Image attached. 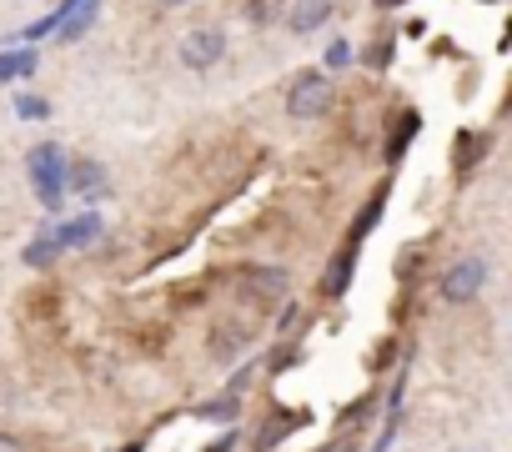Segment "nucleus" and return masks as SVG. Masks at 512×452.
I'll use <instances>...</instances> for the list:
<instances>
[{
    "instance_id": "nucleus-1",
    "label": "nucleus",
    "mask_w": 512,
    "mask_h": 452,
    "mask_svg": "<svg viewBox=\"0 0 512 452\" xmlns=\"http://www.w3.org/2000/svg\"><path fill=\"white\" fill-rule=\"evenodd\" d=\"M26 171H31V186H36L41 206L56 211L61 196H66V151L46 141V146H36V151L26 156Z\"/></svg>"
},
{
    "instance_id": "nucleus-2",
    "label": "nucleus",
    "mask_w": 512,
    "mask_h": 452,
    "mask_svg": "<svg viewBox=\"0 0 512 452\" xmlns=\"http://www.w3.org/2000/svg\"><path fill=\"white\" fill-rule=\"evenodd\" d=\"M332 76L327 71H302L297 81H292V91H287V116L292 121H317V116H327L332 111Z\"/></svg>"
},
{
    "instance_id": "nucleus-3",
    "label": "nucleus",
    "mask_w": 512,
    "mask_h": 452,
    "mask_svg": "<svg viewBox=\"0 0 512 452\" xmlns=\"http://www.w3.org/2000/svg\"><path fill=\"white\" fill-rule=\"evenodd\" d=\"M482 287H487V262H482V257H462V262H452V267L437 277V292H442V302H452V307H467L472 297H482Z\"/></svg>"
},
{
    "instance_id": "nucleus-4",
    "label": "nucleus",
    "mask_w": 512,
    "mask_h": 452,
    "mask_svg": "<svg viewBox=\"0 0 512 452\" xmlns=\"http://www.w3.org/2000/svg\"><path fill=\"white\" fill-rule=\"evenodd\" d=\"M221 56H226V31L201 26V31H186L181 36V66L186 71H211Z\"/></svg>"
},
{
    "instance_id": "nucleus-5",
    "label": "nucleus",
    "mask_w": 512,
    "mask_h": 452,
    "mask_svg": "<svg viewBox=\"0 0 512 452\" xmlns=\"http://www.w3.org/2000/svg\"><path fill=\"white\" fill-rule=\"evenodd\" d=\"M236 287H241V297H251V302L272 307V302H282V297L292 292V277H287L282 267H246Z\"/></svg>"
},
{
    "instance_id": "nucleus-6",
    "label": "nucleus",
    "mask_w": 512,
    "mask_h": 452,
    "mask_svg": "<svg viewBox=\"0 0 512 452\" xmlns=\"http://www.w3.org/2000/svg\"><path fill=\"white\" fill-rule=\"evenodd\" d=\"M66 191H71V196L96 201V196H106V191H111V171H106L101 161H91V156L66 161Z\"/></svg>"
},
{
    "instance_id": "nucleus-7",
    "label": "nucleus",
    "mask_w": 512,
    "mask_h": 452,
    "mask_svg": "<svg viewBox=\"0 0 512 452\" xmlns=\"http://www.w3.org/2000/svg\"><path fill=\"white\" fill-rule=\"evenodd\" d=\"M246 347H251V327H246V322H216V327H211V357H216L221 367L241 362Z\"/></svg>"
},
{
    "instance_id": "nucleus-8",
    "label": "nucleus",
    "mask_w": 512,
    "mask_h": 452,
    "mask_svg": "<svg viewBox=\"0 0 512 452\" xmlns=\"http://www.w3.org/2000/svg\"><path fill=\"white\" fill-rule=\"evenodd\" d=\"M96 237H101V216H96V211H86V216L56 226V247H61V252H81V247H91Z\"/></svg>"
},
{
    "instance_id": "nucleus-9",
    "label": "nucleus",
    "mask_w": 512,
    "mask_h": 452,
    "mask_svg": "<svg viewBox=\"0 0 512 452\" xmlns=\"http://www.w3.org/2000/svg\"><path fill=\"white\" fill-rule=\"evenodd\" d=\"M327 16H332V0H297V6L287 11V31L292 36H312V31L327 26Z\"/></svg>"
},
{
    "instance_id": "nucleus-10",
    "label": "nucleus",
    "mask_w": 512,
    "mask_h": 452,
    "mask_svg": "<svg viewBox=\"0 0 512 452\" xmlns=\"http://www.w3.org/2000/svg\"><path fill=\"white\" fill-rule=\"evenodd\" d=\"M307 422V412H282V417H267L262 422V432H256V452H272L277 442H287L292 437V427H302Z\"/></svg>"
},
{
    "instance_id": "nucleus-11",
    "label": "nucleus",
    "mask_w": 512,
    "mask_h": 452,
    "mask_svg": "<svg viewBox=\"0 0 512 452\" xmlns=\"http://www.w3.org/2000/svg\"><path fill=\"white\" fill-rule=\"evenodd\" d=\"M352 267H357V242H352V247H342V252L332 257V272H327V282H322V287H327V297H342V292H347Z\"/></svg>"
},
{
    "instance_id": "nucleus-12",
    "label": "nucleus",
    "mask_w": 512,
    "mask_h": 452,
    "mask_svg": "<svg viewBox=\"0 0 512 452\" xmlns=\"http://www.w3.org/2000/svg\"><path fill=\"white\" fill-rule=\"evenodd\" d=\"M487 146H492V136H487V131H477V136H472V131H462V136H457V171L477 166V161L487 156Z\"/></svg>"
},
{
    "instance_id": "nucleus-13",
    "label": "nucleus",
    "mask_w": 512,
    "mask_h": 452,
    "mask_svg": "<svg viewBox=\"0 0 512 452\" xmlns=\"http://www.w3.org/2000/svg\"><path fill=\"white\" fill-rule=\"evenodd\" d=\"M417 111H402V121H397V131L387 136V161H402V151H407V141L417 136Z\"/></svg>"
},
{
    "instance_id": "nucleus-14",
    "label": "nucleus",
    "mask_w": 512,
    "mask_h": 452,
    "mask_svg": "<svg viewBox=\"0 0 512 452\" xmlns=\"http://www.w3.org/2000/svg\"><path fill=\"white\" fill-rule=\"evenodd\" d=\"M36 71V51H0V81H16Z\"/></svg>"
},
{
    "instance_id": "nucleus-15",
    "label": "nucleus",
    "mask_w": 512,
    "mask_h": 452,
    "mask_svg": "<svg viewBox=\"0 0 512 452\" xmlns=\"http://www.w3.org/2000/svg\"><path fill=\"white\" fill-rule=\"evenodd\" d=\"M56 257H61V247H56V237H36V242H31V247L21 252V262H26V267H51Z\"/></svg>"
},
{
    "instance_id": "nucleus-16",
    "label": "nucleus",
    "mask_w": 512,
    "mask_h": 452,
    "mask_svg": "<svg viewBox=\"0 0 512 452\" xmlns=\"http://www.w3.org/2000/svg\"><path fill=\"white\" fill-rule=\"evenodd\" d=\"M236 407H241V397H236V392H226V397H216V402H201V407H196V417H236Z\"/></svg>"
},
{
    "instance_id": "nucleus-17",
    "label": "nucleus",
    "mask_w": 512,
    "mask_h": 452,
    "mask_svg": "<svg viewBox=\"0 0 512 452\" xmlns=\"http://www.w3.org/2000/svg\"><path fill=\"white\" fill-rule=\"evenodd\" d=\"M16 116H21V121H46L51 106H46L41 96H16Z\"/></svg>"
},
{
    "instance_id": "nucleus-18",
    "label": "nucleus",
    "mask_w": 512,
    "mask_h": 452,
    "mask_svg": "<svg viewBox=\"0 0 512 452\" xmlns=\"http://www.w3.org/2000/svg\"><path fill=\"white\" fill-rule=\"evenodd\" d=\"M377 216H382V196H372V201H367V211L357 216V237H352V242H362V237L372 232V226H377Z\"/></svg>"
},
{
    "instance_id": "nucleus-19",
    "label": "nucleus",
    "mask_w": 512,
    "mask_h": 452,
    "mask_svg": "<svg viewBox=\"0 0 512 452\" xmlns=\"http://www.w3.org/2000/svg\"><path fill=\"white\" fill-rule=\"evenodd\" d=\"M387 61H392V41H382V46H372V51H367V66H372V71H382Z\"/></svg>"
},
{
    "instance_id": "nucleus-20",
    "label": "nucleus",
    "mask_w": 512,
    "mask_h": 452,
    "mask_svg": "<svg viewBox=\"0 0 512 452\" xmlns=\"http://www.w3.org/2000/svg\"><path fill=\"white\" fill-rule=\"evenodd\" d=\"M347 61H352V46H347V41H337V46L327 51V66H347Z\"/></svg>"
},
{
    "instance_id": "nucleus-21",
    "label": "nucleus",
    "mask_w": 512,
    "mask_h": 452,
    "mask_svg": "<svg viewBox=\"0 0 512 452\" xmlns=\"http://www.w3.org/2000/svg\"><path fill=\"white\" fill-rule=\"evenodd\" d=\"M317 452H357V437H337V442H322Z\"/></svg>"
},
{
    "instance_id": "nucleus-22",
    "label": "nucleus",
    "mask_w": 512,
    "mask_h": 452,
    "mask_svg": "<svg viewBox=\"0 0 512 452\" xmlns=\"http://www.w3.org/2000/svg\"><path fill=\"white\" fill-rule=\"evenodd\" d=\"M277 327H282V332H292V327H302V307H287V312H282V322H277Z\"/></svg>"
},
{
    "instance_id": "nucleus-23",
    "label": "nucleus",
    "mask_w": 512,
    "mask_h": 452,
    "mask_svg": "<svg viewBox=\"0 0 512 452\" xmlns=\"http://www.w3.org/2000/svg\"><path fill=\"white\" fill-rule=\"evenodd\" d=\"M246 382H251V367H241V372L226 382V392H236V397H241V387H246Z\"/></svg>"
},
{
    "instance_id": "nucleus-24",
    "label": "nucleus",
    "mask_w": 512,
    "mask_h": 452,
    "mask_svg": "<svg viewBox=\"0 0 512 452\" xmlns=\"http://www.w3.org/2000/svg\"><path fill=\"white\" fill-rule=\"evenodd\" d=\"M0 452H26V442L11 437V432H0Z\"/></svg>"
},
{
    "instance_id": "nucleus-25",
    "label": "nucleus",
    "mask_w": 512,
    "mask_h": 452,
    "mask_svg": "<svg viewBox=\"0 0 512 452\" xmlns=\"http://www.w3.org/2000/svg\"><path fill=\"white\" fill-rule=\"evenodd\" d=\"M231 447H236V432H226V437H221V442H216L211 452H231Z\"/></svg>"
},
{
    "instance_id": "nucleus-26",
    "label": "nucleus",
    "mask_w": 512,
    "mask_h": 452,
    "mask_svg": "<svg viewBox=\"0 0 512 452\" xmlns=\"http://www.w3.org/2000/svg\"><path fill=\"white\" fill-rule=\"evenodd\" d=\"M377 6H382V11H397V6H407V0H377Z\"/></svg>"
},
{
    "instance_id": "nucleus-27",
    "label": "nucleus",
    "mask_w": 512,
    "mask_h": 452,
    "mask_svg": "<svg viewBox=\"0 0 512 452\" xmlns=\"http://www.w3.org/2000/svg\"><path fill=\"white\" fill-rule=\"evenodd\" d=\"M121 452H141V442H126V447H121Z\"/></svg>"
},
{
    "instance_id": "nucleus-28",
    "label": "nucleus",
    "mask_w": 512,
    "mask_h": 452,
    "mask_svg": "<svg viewBox=\"0 0 512 452\" xmlns=\"http://www.w3.org/2000/svg\"><path fill=\"white\" fill-rule=\"evenodd\" d=\"M161 6H186V0H161Z\"/></svg>"
}]
</instances>
